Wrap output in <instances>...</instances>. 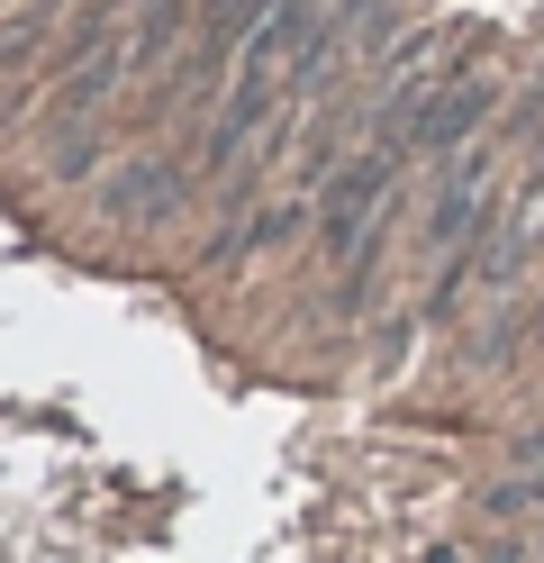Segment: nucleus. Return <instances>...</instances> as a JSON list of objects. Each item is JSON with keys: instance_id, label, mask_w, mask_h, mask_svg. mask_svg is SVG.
I'll return each instance as SVG.
<instances>
[{"instance_id": "f03ea898", "label": "nucleus", "mask_w": 544, "mask_h": 563, "mask_svg": "<svg viewBox=\"0 0 544 563\" xmlns=\"http://www.w3.org/2000/svg\"><path fill=\"white\" fill-rule=\"evenodd\" d=\"M481 119H490V91L471 82V74L435 82V91H426V110L409 119V155H454L463 136H481Z\"/></svg>"}, {"instance_id": "f257e3e1", "label": "nucleus", "mask_w": 544, "mask_h": 563, "mask_svg": "<svg viewBox=\"0 0 544 563\" xmlns=\"http://www.w3.org/2000/svg\"><path fill=\"white\" fill-rule=\"evenodd\" d=\"M399 164H409V146L399 136H373V146H354L345 164H336V183H326V209H318V228H326V255H363L373 245V228H381V209H390V191H399Z\"/></svg>"}, {"instance_id": "6e6552de", "label": "nucleus", "mask_w": 544, "mask_h": 563, "mask_svg": "<svg viewBox=\"0 0 544 563\" xmlns=\"http://www.w3.org/2000/svg\"><path fill=\"white\" fill-rule=\"evenodd\" d=\"M409 336H418L409 319H390V328H381V364H409Z\"/></svg>"}, {"instance_id": "20e7f679", "label": "nucleus", "mask_w": 544, "mask_h": 563, "mask_svg": "<svg viewBox=\"0 0 544 563\" xmlns=\"http://www.w3.org/2000/svg\"><path fill=\"white\" fill-rule=\"evenodd\" d=\"M499 209H490V155H471V164H454L445 173V191H435V209H426V236L435 245H463V228H490Z\"/></svg>"}, {"instance_id": "7ed1b4c3", "label": "nucleus", "mask_w": 544, "mask_h": 563, "mask_svg": "<svg viewBox=\"0 0 544 563\" xmlns=\"http://www.w3.org/2000/svg\"><path fill=\"white\" fill-rule=\"evenodd\" d=\"M281 91H290L281 74H254V64H236V74H227V100H218V128H209V173H227V164L245 155V136L264 128V110H273Z\"/></svg>"}, {"instance_id": "39448f33", "label": "nucleus", "mask_w": 544, "mask_h": 563, "mask_svg": "<svg viewBox=\"0 0 544 563\" xmlns=\"http://www.w3.org/2000/svg\"><path fill=\"white\" fill-rule=\"evenodd\" d=\"M119 82H127V46H91V55L55 82V119H64V128H82V119H91Z\"/></svg>"}, {"instance_id": "423d86ee", "label": "nucleus", "mask_w": 544, "mask_h": 563, "mask_svg": "<svg viewBox=\"0 0 544 563\" xmlns=\"http://www.w3.org/2000/svg\"><path fill=\"white\" fill-rule=\"evenodd\" d=\"M109 209H119V219H164V209H181V173L173 164H127L119 183H109Z\"/></svg>"}, {"instance_id": "0eeeda50", "label": "nucleus", "mask_w": 544, "mask_h": 563, "mask_svg": "<svg viewBox=\"0 0 544 563\" xmlns=\"http://www.w3.org/2000/svg\"><path fill=\"white\" fill-rule=\"evenodd\" d=\"M300 209H309V200H281V209H273V219H264V228H254V245H290V236H300Z\"/></svg>"}]
</instances>
